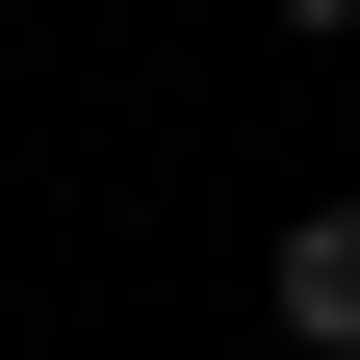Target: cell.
I'll list each match as a JSON object with an SVG mask.
<instances>
[{
	"instance_id": "obj_1",
	"label": "cell",
	"mask_w": 360,
	"mask_h": 360,
	"mask_svg": "<svg viewBox=\"0 0 360 360\" xmlns=\"http://www.w3.org/2000/svg\"><path fill=\"white\" fill-rule=\"evenodd\" d=\"M283 335H309V360H360V206H309V232H283Z\"/></svg>"
},
{
	"instance_id": "obj_2",
	"label": "cell",
	"mask_w": 360,
	"mask_h": 360,
	"mask_svg": "<svg viewBox=\"0 0 360 360\" xmlns=\"http://www.w3.org/2000/svg\"><path fill=\"white\" fill-rule=\"evenodd\" d=\"M283 26H360V0H283Z\"/></svg>"
}]
</instances>
